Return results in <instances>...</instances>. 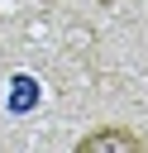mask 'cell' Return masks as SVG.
Returning a JSON list of instances; mask_svg holds the SVG:
<instances>
[{"mask_svg": "<svg viewBox=\"0 0 148 153\" xmlns=\"http://www.w3.org/2000/svg\"><path fill=\"white\" fill-rule=\"evenodd\" d=\"M76 148H81V153H100V148H143V134L115 124V129H95V134H86Z\"/></svg>", "mask_w": 148, "mask_h": 153, "instance_id": "obj_1", "label": "cell"}]
</instances>
